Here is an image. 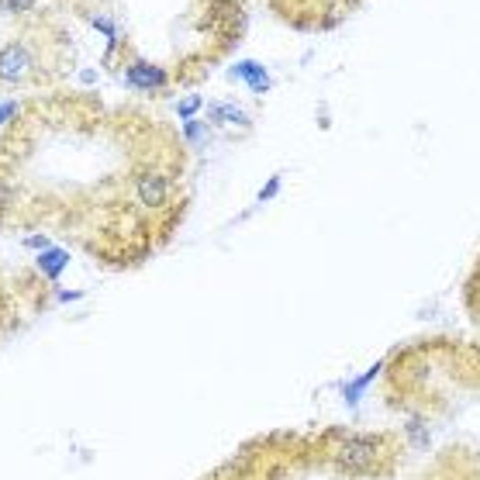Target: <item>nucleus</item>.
Masks as SVG:
<instances>
[{"label": "nucleus", "mask_w": 480, "mask_h": 480, "mask_svg": "<svg viewBox=\"0 0 480 480\" xmlns=\"http://www.w3.org/2000/svg\"><path fill=\"white\" fill-rule=\"evenodd\" d=\"M376 439H352L342 446L339 453V470L342 474H359V470H370L376 463Z\"/></svg>", "instance_id": "f257e3e1"}, {"label": "nucleus", "mask_w": 480, "mask_h": 480, "mask_svg": "<svg viewBox=\"0 0 480 480\" xmlns=\"http://www.w3.org/2000/svg\"><path fill=\"white\" fill-rule=\"evenodd\" d=\"M28 66H31V55L25 45H7L0 49V80H18L25 77Z\"/></svg>", "instance_id": "f03ea898"}, {"label": "nucleus", "mask_w": 480, "mask_h": 480, "mask_svg": "<svg viewBox=\"0 0 480 480\" xmlns=\"http://www.w3.org/2000/svg\"><path fill=\"white\" fill-rule=\"evenodd\" d=\"M125 80L132 83V86H145V90H152V86H162V83H166V69L152 66V62H132V69H128V77H125Z\"/></svg>", "instance_id": "7ed1b4c3"}, {"label": "nucleus", "mask_w": 480, "mask_h": 480, "mask_svg": "<svg viewBox=\"0 0 480 480\" xmlns=\"http://www.w3.org/2000/svg\"><path fill=\"white\" fill-rule=\"evenodd\" d=\"M138 197H142V204L160 208V204H166V197H169V184L162 177H142L138 180Z\"/></svg>", "instance_id": "20e7f679"}, {"label": "nucleus", "mask_w": 480, "mask_h": 480, "mask_svg": "<svg viewBox=\"0 0 480 480\" xmlns=\"http://www.w3.org/2000/svg\"><path fill=\"white\" fill-rule=\"evenodd\" d=\"M232 77H242L256 94H267L269 90V73L259 66V62H239V66L232 69Z\"/></svg>", "instance_id": "39448f33"}, {"label": "nucleus", "mask_w": 480, "mask_h": 480, "mask_svg": "<svg viewBox=\"0 0 480 480\" xmlns=\"http://www.w3.org/2000/svg\"><path fill=\"white\" fill-rule=\"evenodd\" d=\"M66 263H69V252H66V249H45V252L38 256V269H42L45 277H52V280L66 269Z\"/></svg>", "instance_id": "423d86ee"}, {"label": "nucleus", "mask_w": 480, "mask_h": 480, "mask_svg": "<svg viewBox=\"0 0 480 480\" xmlns=\"http://www.w3.org/2000/svg\"><path fill=\"white\" fill-rule=\"evenodd\" d=\"M211 118L221 125V121H232V125H249V114H242L239 107H232V104H218L211 111Z\"/></svg>", "instance_id": "0eeeda50"}, {"label": "nucleus", "mask_w": 480, "mask_h": 480, "mask_svg": "<svg viewBox=\"0 0 480 480\" xmlns=\"http://www.w3.org/2000/svg\"><path fill=\"white\" fill-rule=\"evenodd\" d=\"M376 374H380V363H376V367H370V370L359 376V380H352V384H349V391H346V401H349V404H356V401H359L363 387H367V384H370V380H374Z\"/></svg>", "instance_id": "6e6552de"}, {"label": "nucleus", "mask_w": 480, "mask_h": 480, "mask_svg": "<svg viewBox=\"0 0 480 480\" xmlns=\"http://www.w3.org/2000/svg\"><path fill=\"white\" fill-rule=\"evenodd\" d=\"M197 111H201V97H197V94H194V97H187V101H180V104H177V114H180L184 121H190V118H194Z\"/></svg>", "instance_id": "1a4fd4ad"}, {"label": "nucleus", "mask_w": 480, "mask_h": 480, "mask_svg": "<svg viewBox=\"0 0 480 480\" xmlns=\"http://www.w3.org/2000/svg\"><path fill=\"white\" fill-rule=\"evenodd\" d=\"M0 7H4V11H31L35 0H0Z\"/></svg>", "instance_id": "9d476101"}, {"label": "nucleus", "mask_w": 480, "mask_h": 480, "mask_svg": "<svg viewBox=\"0 0 480 480\" xmlns=\"http://www.w3.org/2000/svg\"><path fill=\"white\" fill-rule=\"evenodd\" d=\"M277 190H280V177H269V180H267V187L259 190V201H269V197H273Z\"/></svg>", "instance_id": "9b49d317"}, {"label": "nucleus", "mask_w": 480, "mask_h": 480, "mask_svg": "<svg viewBox=\"0 0 480 480\" xmlns=\"http://www.w3.org/2000/svg\"><path fill=\"white\" fill-rule=\"evenodd\" d=\"M28 249H49V239L45 235H31V239H25Z\"/></svg>", "instance_id": "f8f14e48"}, {"label": "nucleus", "mask_w": 480, "mask_h": 480, "mask_svg": "<svg viewBox=\"0 0 480 480\" xmlns=\"http://www.w3.org/2000/svg\"><path fill=\"white\" fill-rule=\"evenodd\" d=\"M14 111H18V104H14V101H7V104H0V125H4L7 118H14Z\"/></svg>", "instance_id": "ddd939ff"}, {"label": "nucleus", "mask_w": 480, "mask_h": 480, "mask_svg": "<svg viewBox=\"0 0 480 480\" xmlns=\"http://www.w3.org/2000/svg\"><path fill=\"white\" fill-rule=\"evenodd\" d=\"M94 25H97V31H104L107 38H111V42H114V25H111V21H104V18H97V21H94Z\"/></svg>", "instance_id": "4468645a"}, {"label": "nucleus", "mask_w": 480, "mask_h": 480, "mask_svg": "<svg viewBox=\"0 0 480 480\" xmlns=\"http://www.w3.org/2000/svg\"><path fill=\"white\" fill-rule=\"evenodd\" d=\"M190 138V142H197V138H201V125H197V121H187V132H184Z\"/></svg>", "instance_id": "2eb2a0df"}, {"label": "nucleus", "mask_w": 480, "mask_h": 480, "mask_svg": "<svg viewBox=\"0 0 480 480\" xmlns=\"http://www.w3.org/2000/svg\"><path fill=\"white\" fill-rule=\"evenodd\" d=\"M59 297H62V301H77V297H80V291H62Z\"/></svg>", "instance_id": "dca6fc26"}]
</instances>
